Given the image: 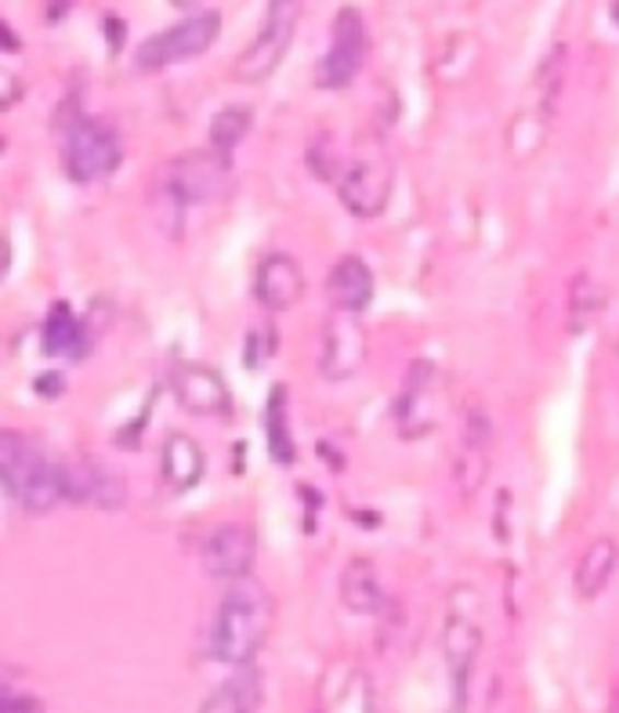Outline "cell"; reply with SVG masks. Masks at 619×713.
Returning a JSON list of instances; mask_svg holds the SVG:
<instances>
[{"label": "cell", "mask_w": 619, "mask_h": 713, "mask_svg": "<svg viewBox=\"0 0 619 713\" xmlns=\"http://www.w3.org/2000/svg\"><path fill=\"white\" fill-rule=\"evenodd\" d=\"M435 402H438V377H435V366H427V363L413 366L410 380H406V391H402L399 410H396L402 435L413 438V435L432 432V427L438 424Z\"/></svg>", "instance_id": "5bb4252c"}, {"label": "cell", "mask_w": 619, "mask_h": 713, "mask_svg": "<svg viewBox=\"0 0 619 713\" xmlns=\"http://www.w3.org/2000/svg\"><path fill=\"white\" fill-rule=\"evenodd\" d=\"M0 482L33 515H47L62 501L58 460L26 432H0Z\"/></svg>", "instance_id": "7a4b0ae2"}, {"label": "cell", "mask_w": 619, "mask_h": 713, "mask_svg": "<svg viewBox=\"0 0 619 713\" xmlns=\"http://www.w3.org/2000/svg\"><path fill=\"white\" fill-rule=\"evenodd\" d=\"M19 37H15V30L8 26L4 19H0V51H19Z\"/></svg>", "instance_id": "4316f807"}, {"label": "cell", "mask_w": 619, "mask_h": 713, "mask_svg": "<svg viewBox=\"0 0 619 713\" xmlns=\"http://www.w3.org/2000/svg\"><path fill=\"white\" fill-rule=\"evenodd\" d=\"M247 130H250V110L247 105H229V110H221L210 124V149L229 157V152L247 138Z\"/></svg>", "instance_id": "cb8c5ba5"}, {"label": "cell", "mask_w": 619, "mask_h": 713, "mask_svg": "<svg viewBox=\"0 0 619 713\" xmlns=\"http://www.w3.org/2000/svg\"><path fill=\"white\" fill-rule=\"evenodd\" d=\"M366 359V330L348 315H337L323 334V352H319V370L330 380H348Z\"/></svg>", "instance_id": "7c38bea8"}, {"label": "cell", "mask_w": 619, "mask_h": 713, "mask_svg": "<svg viewBox=\"0 0 619 713\" xmlns=\"http://www.w3.org/2000/svg\"><path fill=\"white\" fill-rule=\"evenodd\" d=\"M265 432H268V453L283 468H290L297 457L294 435H290V417H287V388L276 384L268 395V410H265Z\"/></svg>", "instance_id": "44dd1931"}, {"label": "cell", "mask_w": 619, "mask_h": 713, "mask_svg": "<svg viewBox=\"0 0 619 713\" xmlns=\"http://www.w3.org/2000/svg\"><path fill=\"white\" fill-rule=\"evenodd\" d=\"M105 37H110L113 51H121V47H124V22L121 19H105Z\"/></svg>", "instance_id": "484cf974"}, {"label": "cell", "mask_w": 619, "mask_h": 713, "mask_svg": "<svg viewBox=\"0 0 619 713\" xmlns=\"http://www.w3.org/2000/svg\"><path fill=\"white\" fill-rule=\"evenodd\" d=\"M58 479H62V501L88 504L99 510H116L127 504V482L121 471L99 457H66L58 460Z\"/></svg>", "instance_id": "52a82bcc"}, {"label": "cell", "mask_w": 619, "mask_h": 713, "mask_svg": "<svg viewBox=\"0 0 619 713\" xmlns=\"http://www.w3.org/2000/svg\"><path fill=\"white\" fill-rule=\"evenodd\" d=\"M257 699H261L257 677L254 674H243V677H236L232 685L218 688V692H214L207 703L199 706V713H254Z\"/></svg>", "instance_id": "603a6c76"}, {"label": "cell", "mask_w": 619, "mask_h": 713, "mask_svg": "<svg viewBox=\"0 0 619 713\" xmlns=\"http://www.w3.org/2000/svg\"><path fill=\"white\" fill-rule=\"evenodd\" d=\"M80 344H83V326H80V319L73 315V308L55 304L51 312H47V323H44V352L80 359Z\"/></svg>", "instance_id": "7402d4cb"}, {"label": "cell", "mask_w": 619, "mask_h": 713, "mask_svg": "<svg viewBox=\"0 0 619 713\" xmlns=\"http://www.w3.org/2000/svg\"><path fill=\"white\" fill-rule=\"evenodd\" d=\"M163 185L177 204H218L232 193V163L221 152H185L167 163Z\"/></svg>", "instance_id": "277c9868"}, {"label": "cell", "mask_w": 619, "mask_h": 713, "mask_svg": "<svg viewBox=\"0 0 619 713\" xmlns=\"http://www.w3.org/2000/svg\"><path fill=\"white\" fill-rule=\"evenodd\" d=\"M605 312V290L598 287V279L591 272H576L569 283V330L583 334L601 319Z\"/></svg>", "instance_id": "ffe728a7"}, {"label": "cell", "mask_w": 619, "mask_h": 713, "mask_svg": "<svg viewBox=\"0 0 619 713\" xmlns=\"http://www.w3.org/2000/svg\"><path fill=\"white\" fill-rule=\"evenodd\" d=\"M218 33H221L218 11H199V15H188L185 22H177V26L157 33V37H149L146 44L138 47L135 66L141 69V73H157V69L188 62V58L204 55L207 47L218 41Z\"/></svg>", "instance_id": "8992f818"}, {"label": "cell", "mask_w": 619, "mask_h": 713, "mask_svg": "<svg viewBox=\"0 0 619 713\" xmlns=\"http://www.w3.org/2000/svg\"><path fill=\"white\" fill-rule=\"evenodd\" d=\"M171 4H174V8H193L196 0H171Z\"/></svg>", "instance_id": "f1b7e54d"}, {"label": "cell", "mask_w": 619, "mask_h": 713, "mask_svg": "<svg viewBox=\"0 0 619 713\" xmlns=\"http://www.w3.org/2000/svg\"><path fill=\"white\" fill-rule=\"evenodd\" d=\"M341 601L344 609L355 612V616H377L385 609L388 594L385 584H380V573L370 557H352L341 573Z\"/></svg>", "instance_id": "e0dca14e"}, {"label": "cell", "mask_w": 619, "mask_h": 713, "mask_svg": "<svg viewBox=\"0 0 619 713\" xmlns=\"http://www.w3.org/2000/svg\"><path fill=\"white\" fill-rule=\"evenodd\" d=\"M254 294L268 312H287L305 294V276L290 254H268L254 276Z\"/></svg>", "instance_id": "9a60e30c"}, {"label": "cell", "mask_w": 619, "mask_h": 713, "mask_svg": "<svg viewBox=\"0 0 619 713\" xmlns=\"http://www.w3.org/2000/svg\"><path fill=\"white\" fill-rule=\"evenodd\" d=\"M121 160H124L121 138H116V130L105 120L77 116V120L66 127L62 163L73 182H99V177L121 168Z\"/></svg>", "instance_id": "3957f363"}, {"label": "cell", "mask_w": 619, "mask_h": 713, "mask_svg": "<svg viewBox=\"0 0 619 713\" xmlns=\"http://www.w3.org/2000/svg\"><path fill=\"white\" fill-rule=\"evenodd\" d=\"M4 272H8V243L0 240V276H4Z\"/></svg>", "instance_id": "83f0119b"}, {"label": "cell", "mask_w": 619, "mask_h": 713, "mask_svg": "<svg viewBox=\"0 0 619 713\" xmlns=\"http://www.w3.org/2000/svg\"><path fill=\"white\" fill-rule=\"evenodd\" d=\"M160 463H163V479L174 493H188L193 485H199V479H204V471H207L204 449H199L196 438L185 432H174L167 438Z\"/></svg>", "instance_id": "d6986e66"}, {"label": "cell", "mask_w": 619, "mask_h": 713, "mask_svg": "<svg viewBox=\"0 0 619 713\" xmlns=\"http://www.w3.org/2000/svg\"><path fill=\"white\" fill-rule=\"evenodd\" d=\"M297 19H301V0H272L265 30H261L257 37L247 44V51L236 58V69H232L236 80H243V84H261V80H268L276 73L283 55H287V47L294 41Z\"/></svg>", "instance_id": "5b68a950"}, {"label": "cell", "mask_w": 619, "mask_h": 713, "mask_svg": "<svg viewBox=\"0 0 619 713\" xmlns=\"http://www.w3.org/2000/svg\"><path fill=\"white\" fill-rule=\"evenodd\" d=\"M482 652V626L468 609H449L446 623H443V663L449 670V681H454L457 703H463L468 695V677L479 663Z\"/></svg>", "instance_id": "30bf717a"}, {"label": "cell", "mask_w": 619, "mask_h": 713, "mask_svg": "<svg viewBox=\"0 0 619 713\" xmlns=\"http://www.w3.org/2000/svg\"><path fill=\"white\" fill-rule=\"evenodd\" d=\"M0 713H41V710L26 695H4L0 699Z\"/></svg>", "instance_id": "d4e9b609"}, {"label": "cell", "mask_w": 619, "mask_h": 713, "mask_svg": "<svg viewBox=\"0 0 619 713\" xmlns=\"http://www.w3.org/2000/svg\"><path fill=\"white\" fill-rule=\"evenodd\" d=\"M619 565V543L612 537H598L583 547L576 573H573V590L580 601H594L598 594L609 587V579Z\"/></svg>", "instance_id": "ac0fdd59"}, {"label": "cell", "mask_w": 619, "mask_h": 713, "mask_svg": "<svg viewBox=\"0 0 619 713\" xmlns=\"http://www.w3.org/2000/svg\"><path fill=\"white\" fill-rule=\"evenodd\" d=\"M326 294L337 312L355 315L374 301V272L363 257H341L326 276Z\"/></svg>", "instance_id": "2e32d148"}, {"label": "cell", "mask_w": 619, "mask_h": 713, "mask_svg": "<svg viewBox=\"0 0 619 713\" xmlns=\"http://www.w3.org/2000/svg\"><path fill=\"white\" fill-rule=\"evenodd\" d=\"M272 620H276V601L268 587L254 576L232 579L210 623V656L225 667H247L265 648Z\"/></svg>", "instance_id": "6da1fadb"}, {"label": "cell", "mask_w": 619, "mask_h": 713, "mask_svg": "<svg viewBox=\"0 0 619 713\" xmlns=\"http://www.w3.org/2000/svg\"><path fill=\"white\" fill-rule=\"evenodd\" d=\"M337 196L359 218H374L388 207L391 196V171L380 163H352L348 171L337 174Z\"/></svg>", "instance_id": "4fadbf2b"}, {"label": "cell", "mask_w": 619, "mask_h": 713, "mask_svg": "<svg viewBox=\"0 0 619 713\" xmlns=\"http://www.w3.org/2000/svg\"><path fill=\"white\" fill-rule=\"evenodd\" d=\"M363 58H366V26H363V15L355 8H341L337 19H333V37L330 47L323 55V62L316 69V80L319 88H348L355 73L363 69Z\"/></svg>", "instance_id": "ba28073f"}, {"label": "cell", "mask_w": 619, "mask_h": 713, "mask_svg": "<svg viewBox=\"0 0 619 713\" xmlns=\"http://www.w3.org/2000/svg\"><path fill=\"white\" fill-rule=\"evenodd\" d=\"M171 388L188 413H199V417H229L232 413L229 384L204 363H177L171 370Z\"/></svg>", "instance_id": "9c48e42d"}, {"label": "cell", "mask_w": 619, "mask_h": 713, "mask_svg": "<svg viewBox=\"0 0 619 713\" xmlns=\"http://www.w3.org/2000/svg\"><path fill=\"white\" fill-rule=\"evenodd\" d=\"M254 554H257V537L254 529L243 526V521H229V526L214 529L207 543H204V565L214 579H232L250 576L254 568Z\"/></svg>", "instance_id": "8fae6325"}]
</instances>
